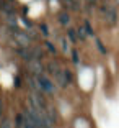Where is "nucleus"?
Masks as SVG:
<instances>
[{"label": "nucleus", "instance_id": "4be33fe9", "mask_svg": "<svg viewBox=\"0 0 119 128\" xmlns=\"http://www.w3.org/2000/svg\"><path fill=\"white\" fill-rule=\"evenodd\" d=\"M109 2H111L114 7H119V0H109Z\"/></svg>", "mask_w": 119, "mask_h": 128}, {"label": "nucleus", "instance_id": "dca6fc26", "mask_svg": "<svg viewBox=\"0 0 119 128\" xmlns=\"http://www.w3.org/2000/svg\"><path fill=\"white\" fill-rule=\"evenodd\" d=\"M82 25L85 26V30H86V34H88V38H95V36H96V33H95L93 26H91V22H90V18H85V20H83V23H82Z\"/></svg>", "mask_w": 119, "mask_h": 128}, {"label": "nucleus", "instance_id": "ddd939ff", "mask_svg": "<svg viewBox=\"0 0 119 128\" xmlns=\"http://www.w3.org/2000/svg\"><path fill=\"white\" fill-rule=\"evenodd\" d=\"M38 30H39V34H41L42 38H46V40H49V36H51V30H49L47 23L41 22L39 25H38Z\"/></svg>", "mask_w": 119, "mask_h": 128}, {"label": "nucleus", "instance_id": "6ab92c4d", "mask_svg": "<svg viewBox=\"0 0 119 128\" xmlns=\"http://www.w3.org/2000/svg\"><path fill=\"white\" fill-rule=\"evenodd\" d=\"M0 128H15V123H13L11 118L3 117L2 120H0Z\"/></svg>", "mask_w": 119, "mask_h": 128}, {"label": "nucleus", "instance_id": "a211bd4d", "mask_svg": "<svg viewBox=\"0 0 119 128\" xmlns=\"http://www.w3.org/2000/svg\"><path fill=\"white\" fill-rule=\"evenodd\" d=\"M70 58H72V62L75 66H80V51L77 48H72L70 49Z\"/></svg>", "mask_w": 119, "mask_h": 128}, {"label": "nucleus", "instance_id": "4468645a", "mask_svg": "<svg viewBox=\"0 0 119 128\" xmlns=\"http://www.w3.org/2000/svg\"><path fill=\"white\" fill-rule=\"evenodd\" d=\"M44 46H46V51H47L49 54H52V56H57V54H59V49H57V46L54 44L51 40H46V41H44Z\"/></svg>", "mask_w": 119, "mask_h": 128}, {"label": "nucleus", "instance_id": "423d86ee", "mask_svg": "<svg viewBox=\"0 0 119 128\" xmlns=\"http://www.w3.org/2000/svg\"><path fill=\"white\" fill-rule=\"evenodd\" d=\"M28 49H30V54H31V59H44L46 53L44 49L41 48L39 44H36V43H33V44L28 46Z\"/></svg>", "mask_w": 119, "mask_h": 128}, {"label": "nucleus", "instance_id": "f03ea898", "mask_svg": "<svg viewBox=\"0 0 119 128\" xmlns=\"http://www.w3.org/2000/svg\"><path fill=\"white\" fill-rule=\"evenodd\" d=\"M38 77V82H39V87H41V90L44 95H47V97H54V95L59 94V86L56 84V80L52 79L51 76L47 74V72H41L39 76H36Z\"/></svg>", "mask_w": 119, "mask_h": 128}, {"label": "nucleus", "instance_id": "20e7f679", "mask_svg": "<svg viewBox=\"0 0 119 128\" xmlns=\"http://www.w3.org/2000/svg\"><path fill=\"white\" fill-rule=\"evenodd\" d=\"M26 72H30L33 76H39L41 72H46V64L42 62V59H30L25 62Z\"/></svg>", "mask_w": 119, "mask_h": 128}, {"label": "nucleus", "instance_id": "f257e3e1", "mask_svg": "<svg viewBox=\"0 0 119 128\" xmlns=\"http://www.w3.org/2000/svg\"><path fill=\"white\" fill-rule=\"evenodd\" d=\"M98 12H100L103 22L108 25V26H114L119 22V15H118V7H114L109 2H104V4L98 5Z\"/></svg>", "mask_w": 119, "mask_h": 128}, {"label": "nucleus", "instance_id": "9b49d317", "mask_svg": "<svg viewBox=\"0 0 119 128\" xmlns=\"http://www.w3.org/2000/svg\"><path fill=\"white\" fill-rule=\"evenodd\" d=\"M65 36H67V40L70 41V44H77V43H80V41H78V36H77V30H75L74 26H67Z\"/></svg>", "mask_w": 119, "mask_h": 128}, {"label": "nucleus", "instance_id": "1a4fd4ad", "mask_svg": "<svg viewBox=\"0 0 119 128\" xmlns=\"http://www.w3.org/2000/svg\"><path fill=\"white\" fill-rule=\"evenodd\" d=\"M62 74H64V80H65V84H67V87H72L75 82V74L72 69L69 68H62Z\"/></svg>", "mask_w": 119, "mask_h": 128}, {"label": "nucleus", "instance_id": "2eb2a0df", "mask_svg": "<svg viewBox=\"0 0 119 128\" xmlns=\"http://www.w3.org/2000/svg\"><path fill=\"white\" fill-rule=\"evenodd\" d=\"M70 41L67 40V36L64 34V36H60V51H62L64 54H67V53H70Z\"/></svg>", "mask_w": 119, "mask_h": 128}, {"label": "nucleus", "instance_id": "6e6552de", "mask_svg": "<svg viewBox=\"0 0 119 128\" xmlns=\"http://www.w3.org/2000/svg\"><path fill=\"white\" fill-rule=\"evenodd\" d=\"M46 112H47L49 118L52 120V123H54V125L59 123L60 117H59V112H57V108L54 107V104H47V107H46Z\"/></svg>", "mask_w": 119, "mask_h": 128}, {"label": "nucleus", "instance_id": "f8f14e48", "mask_svg": "<svg viewBox=\"0 0 119 128\" xmlns=\"http://www.w3.org/2000/svg\"><path fill=\"white\" fill-rule=\"evenodd\" d=\"M75 30H77V36H78V41L80 43H85L88 40V34H86V30H85L83 25H77Z\"/></svg>", "mask_w": 119, "mask_h": 128}, {"label": "nucleus", "instance_id": "39448f33", "mask_svg": "<svg viewBox=\"0 0 119 128\" xmlns=\"http://www.w3.org/2000/svg\"><path fill=\"white\" fill-rule=\"evenodd\" d=\"M56 20H57V23H59L60 26L67 28V26H70V23H72V15H70L69 10H60L59 13H57Z\"/></svg>", "mask_w": 119, "mask_h": 128}, {"label": "nucleus", "instance_id": "b1692460", "mask_svg": "<svg viewBox=\"0 0 119 128\" xmlns=\"http://www.w3.org/2000/svg\"><path fill=\"white\" fill-rule=\"evenodd\" d=\"M104 2H109V0H104Z\"/></svg>", "mask_w": 119, "mask_h": 128}, {"label": "nucleus", "instance_id": "7ed1b4c3", "mask_svg": "<svg viewBox=\"0 0 119 128\" xmlns=\"http://www.w3.org/2000/svg\"><path fill=\"white\" fill-rule=\"evenodd\" d=\"M11 33V38L15 40V44L18 46H30L33 44V38H31V34L28 33V31H23L20 30V28H8Z\"/></svg>", "mask_w": 119, "mask_h": 128}, {"label": "nucleus", "instance_id": "9d476101", "mask_svg": "<svg viewBox=\"0 0 119 128\" xmlns=\"http://www.w3.org/2000/svg\"><path fill=\"white\" fill-rule=\"evenodd\" d=\"M93 41H95V46H96V49H98V53H100L101 56H106V54L109 53V49L106 48V44H104V43L101 41V38L98 36V34H96V36L93 38Z\"/></svg>", "mask_w": 119, "mask_h": 128}, {"label": "nucleus", "instance_id": "412c9836", "mask_svg": "<svg viewBox=\"0 0 119 128\" xmlns=\"http://www.w3.org/2000/svg\"><path fill=\"white\" fill-rule=\"evenodd\" d=\"M23 26H25V28H28V30H31V28H33L34 25H33V23H31L28 18H23Z\"/></svg>", "mask_w": 119, "mask_h": 128}, {"label": "nucleus", "instance_id": "f3484780", "mask_svg": "<svg viewBox=\"0 0 119 128\" xmlns=\"http://www.w3.org/2000/svg\"><path fill=\"white\" fill-rule=\"evenodd\" d=\"M13 86H15L16 90H21L23 89V76L20 74V72H16V74L13 76Z\"/></svg>", "mask_w": 119, "mask_h": 128}, {"label": "nucleus", "instance_id": "5701e85b", "mask_svg": "<svg viewBox=\"0 0 119 128\" xmlns=\"http://www.w3.org/2000/svg\"><path fill=\"white\" fill-rule=\"evenodd\" d=\"M8 2H10V4H13V2H15V0H8Z\"/></svg>", "mask_w": 119, "mask_h": 128}, {"label": "nucleus", "instance_id": "0eeeda50", "mask_svg": "<svg viewBox=\"0 0 119 128\" xmlns=\"http://www.w3.org/2000/svg\"><path fill=\"white\" fill-rule=\"evenodd\" d=\"M64 5V8L69 12H80L82 10V5H80V0H60Z\"/></svg>", "mask_w": 119, "mask_h": 128}, {"label": "nucleus", "instance_id": "aec40b11", "mask_svg": "<svg viewBox=\"0 0 119 128\" xmlns=\"http://www.w3.org/2000/svg\"><path fill=\"white\" fill-rule=\"evenodd\" d=\"M3 117H5V100L2 97V94H0V120Z\"/></svg>", "mask_w": 119, "mask_h": 128}]
</instances>
